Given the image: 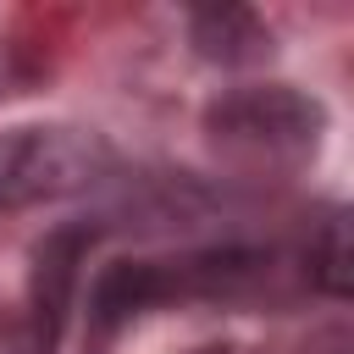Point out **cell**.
<instances>
[{
	"mask_svg": "<svg viewBox=\"0 0 354 354\" xmlns=\"http://www.w3.org/2000/svg\"><path fill=\"white\" fill-rule=\"evenodd\" d=\"M194 44H199L205 61H221V66H243V61L271 55V33H266L260 17L243 11V6H210V11H194Z\"/></svg>",
	"mask_w": 354,
	"mask_h": 354,
	"instance_id": "5b68a950",
	"label": "cell"
},
{
	"mask_svg": "<svg viewBox=\"0 0 354 354\" xmlns=\"http://www.w3.org/2000/svg\"><path fill=\"white\" fill-rule=\"evenodd\" d=\"M105 144L83 127H6L0 133V210L61 199L94 183Z\"/></svg>",
	"mask_w": 354,
	"mask_h": 354,
	"instance_id": "7a4b0ae2",
	"label": "cell"
},
{
	"mask_svg": "<svg viewBox=\"0 0 354 354\" xmlns=\"http://www.w3.org/2000/svg\"><path fill=\"white\" fill-rule=\"evenodd\" d=\"M304 260H310V282H315L321 293L348 299V288H354V254H348V221H343V210H332V216L315 227Z\"/></svg>",
	"mask_w": 354,
	"mask_h": 354,
	"instance_id": "8992f818",
	"label": "cell"
},
{
	"mask_svg": "<svg viewBox=\"0 0 354 354\" xmlns=\"http://www.w3.org/2000/svg\"><path fill=\"white\" fill-rule=\"evenodd\" d=\"M310 354H348V337L343 332H326L321 343H310Z\"/></svg>",
	"mask_w": 354,
	"mask_h": 354,
	"instance_id": "52a82bcc",
	"label": "cell"
},
{
	"mask_svg": "<svg viewBox=\"0 0 354 354\" xmlns=\"http://www.w3.org/2000/svg\"><path fill=\"white\" fill-rule=\"evenodd\" d=\"M321 127H326L321 105L288 83L232 88L205 111V133L216 138V149H227L249 166H293V160L315 155Z\"/></svg>",
	"mask_w": 354,
	"mask_h": 354,
	"instance_id": "6da1fadb",
	"label": "cell"
},
{
	"mask_svg": "<svg viewBox=\"0 0 354 354\" xmlns=\"http://www.w3.org/2000/svg\"><path fill=\"white\" fill-rule=\"evenodd\" d=\"M171 304V266L166 260H116L94 277L88 293V326L100 337H111L116 326H127L133 315Z\"/></svg>",
	"mask_w": 354,
	"mask_h": 354,
	"instance_id": "277c9868",
	"label": "cell"
},
{
	"mask_svg": "<svg viewBox=\"0 0 354 354\" xmlns=\"http://www.w3.org/2000/svg\"><path fill=\"white\" fill-rule=\"evenodd\" d=\"M194 354H238V348H227V343H210V348H194Z\"/></svg>",
	"mask_w": 354,
	"mask_h": 354,
	"instance_id": "ba28073f",
	"label": "cell"
},
{
	"mask_svg": "<svg viewBox=\"0 0 354 354\" xmlns=\"http://www.w3.org/2000/svg\"><path fill=\"white\" fill-rule=\"evenodd\" d=\"M83 232H50L33 254V277H28V321H33V354H50L55 348V332H61V315H66V299L77 288V260H83Z\"/></svg>",
	"mask_w": 354,
	"mask_h": 354,
	"instance_id": "3957f363",
	"label": "cell"
}]
</instances>
